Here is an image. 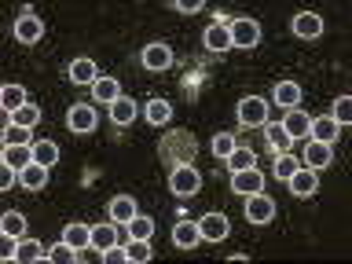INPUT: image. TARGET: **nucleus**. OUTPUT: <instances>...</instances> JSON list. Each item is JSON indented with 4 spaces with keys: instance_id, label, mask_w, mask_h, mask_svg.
<instances>
[{
    "instance_id": "22",
    "label": "nucleus",
    "mask_w": 352,
    "mask_h": 264,
    "mask_svg": "<svg viewBox=\"0 0 352 264\" xmlns=\"http://www.w3.org/2000/svg\"><path fill=\"white\" fill-rule=\"evenodd\" d=\"M66 74H70V81H74V85H96V81H99V70H96V63H92V59H74Z\"/></svg>"
},
{
    "instance_id": "33",
    "label": "nucleus",
    "mask_w": 352,
    "mask_h": 264,
    "mask_svg": "<svg viewBox=\"0 0 352 264\" xmlns=\"http://www.w3.org/2000/svg\"><path fill=\"white\" fill-rule=\"evenodd\" d=\"M253 165H257V154H253L250 147H235V151L228 154V169H231V173L253 169Z\"/></svg>"
},
{
    "instance_id": "44",
    "label": "nucleus",
    "mask_w": 352,
    "mask_h": 264,
    "mask_svg": "<svg viewBox=\"0 0 352 264\" xmlns=\"http://www.w3.org/2000/svg\"><path fill=\"white\" fill-rule=\"evenodd\" d=\"M103 261H107V264H121V261H125V246H110V250H103Z\"/></svg>"
},
{
    "instance_id": "30",
    "label": "nucleus",
    "mask_w": 352,
    "mask_h": 264,
    "mask_svg": "<svg viewBox=\"0 0 352 264\" xmlns=\"http://www.w3.org/2000/svg\"><path fill=\"white\" fill-rule=\"evenodd\" d=\"M0 231L11 235V239H22V235H26V217H22L19 209H8V213L0 217Z\"/></svg>"
},
{
    "instance_id": "14",
    "label": "nucleus",
    "mask_w": 352,
    "mask_h": 264,
    "mask_svg": "<svg viewBox=\"0 0 352 264\" xmlns=\"http://www.w3.org/2000/svg\"><path fill=\"white\" fill-rule=\"evenodd\" d=\"M283 129H286V136H290L294 143H297V140H308V129H312V118H308L305 110H286V118H283Z\"/></svg>"
},
{
    "instance_id": "16",
    "label": "nucleus",
    "mask_w": 352,
    "mask_h": 264,
    "mask_svg": "<svg viewBox=\"0 0 352 264\" xmlns=\"http://www.w3.org/2000/svg\"><path fill=\"white\" fill-rule=\"evenodd\" d=\"M63 242H66V246H74L77 253H81V250L92 246V228L81 224V220H74V224H66V228H63Z\"/></svg>"
},
{
    "instance_id": "15",
    "label": "nucleus",
    "mask_w": 352,
    "mask_h": 264,
    "mask_svg": "<svg viewBox=\"0 0 352 264\" xmlns=\"http://www.w3.org/2000/svg\"><path fill=\"white\" fill-rule=\"evenodd\" d=\"M19 184H22V191H44V187H48V165L30 162L26 169L19 173Z\"/></svg>"
},
{
    "instance_id": "26",
    "label": "nucleus",
    "mask_w": 352,
    "mask_h": 264,
    "mask_svg": "<svg viewBox=\"0 0 352 264\" xmlns=\"http://www.w3.org/2000/svg\"><path fill=\"white\" fill-rule=\"evenodd\" d=\"M264 132H268V147H272L275 154H283V151H290V147H294V140L286 136L283 121H268V125H264Z\"/></svg>"
},
{
    "instance_id": "1",
    "label": "nucleus",
    "mask_w": 352,
    "mask_h": 264,
    "mask_svg": "<svg viewBox=\"0 0 352 264\" xmlns=\"http://www.w3.org/2000/svg\"><path fill=\"white\" fill-rule=\"evenodd\" d=\"M228 33H231V48H257V44H261V22L250 19V15L231 19Z\"/></svg>"
},
{
    "instance_id": "32",
    "label": "nucleus",
    "mask_w": 352,
    "mask_h": 264,
    "mask_svg": "<svg viewBox=\"0 0 352 264\" xmlns=\"http://www.w3.org/2000/svg\"><path fill=\"white\" fill-rule=\"evenodd\" d=\"M33 162V143H26V147H4V165H11V169H26V165Z\"/></svg>"
},
{
    "instance_id": "7",
    "label": "nucleus",
    "mask_w": 352,
    "mask_h": 264,
    "mask_svg": "<svg viewBox=\"0 0 352 264\" xmlns=\"http://www.w3.org/2000/svg\"><path fill=\"white\" fill-rule=\"evenodd\" d=\"M41 37H44V22L26 8V11L19 15V22H15V41H19V44H37Z\"/></svg>"
},
{
    "instance_id": "6",
    "label": "nucleus",
    "mask_w": 352,
    "mask_h": 264,
    "mask_svg": "<svg viewBox=\"0 0 352 264\" xmlns=\"http://www.w3.org/2000/svg\"><path fill=\"white\" fill-rule=\"evenodd\" d=\"M140 63L147 66V70L162 74V70H169V66H173V48H169V44H162V41H154V44H147V48L140 52Z\"/></svg>"
},
{
    "instance_id": "36",
    "label": "nucleus",
    "mask_w": 352,
    "mask_h": 264,
    "mask_svg": "<svg viewBox=\"0 0 352 264\" xmlns=\"http://www.w3.org/2000/svg\"><path fill=\"white\" fill-rule=\"evenodd\" d=\"M151 235H154V220L151 217H140L136 213V217L129 220V239H147L151 242Z\"/></svg>"
},
{
    "instance_id": "17",
    "label": "nucleus",
    "mask_w": 352,
    "mask_h": 264,
    "mask_svg": "<svg viewBox=\"0 0 352 264\" xmlns=\"http://www.w3.org/2000/svg\"><path fill=\"white\" fill-rule=\"evenodd\" d=\"M110 246H121V224H96L92 228V250H110Z\"/></svg>"
},
{
    "instance_id": "19",
    "label": "nucleus",
    "mask_w": 352,
    "mask_h": 264,
    "mask_svg": "<svg viewBox=\"0 0 352 264\" xmlns=\"http://www.w3.org/2000/svg\"><path fill=\"white\" fill-rule=\"evenodd\" d=\"M202 44H206L209 52H228V48H231V33H228V22H213V26L206 30Z\"/></svg>"
},
{
    "instance_id": "40",
    "label": "nucleus",
    "mask_w": 352,
    "mask_h": 264,
    "mask_svg": "<svg viewBox=\"0 0 352 264\" xmlns=\"http://www.w3.org/2000/svg\"><path fill=\"white\" fill-rule=\"evenodd\" d=\"M4 143H8V147H26V143H30V129L8 125V129H4Z\"/></svg>"
},
{
    "instance_id": "3",
    "label": "nucleus",
    "mask_w": 352,
    "mask_h": 264,
    "mask_svg": "<svg viewBox=\"0 0 352 264\" xmlns=\"http://www.w3.org/2000/svg\"><path fill=\"white\" fill-rule=\"evenodd\" d=\"M235 114H239V125H242V129H264V125L272 121V118H268V103H264L261 96H246V99L239 103Z\"/></svg>"
},
{
    "instance_id": "38",
    "label": "nucleus",
    "mask_w": 352,
    "mask_h": 264,
    "mask_svg": "<svg viewBox=\"0 0 352 264\" xmlns=\"http://www.w3.org/2000/svg\"><path fill=\"white\" fill-rule=\"evenodd\" d=\"M209 151H213L217 158H224V162H228V154L235 151V136H231V132H217L213 143H209Z\"/></svg>"
},
{
    "instance_id": "24",
    "label": "nucleus",
    "mask_w": 352,
    "mask_h": 264,
    "mask_svg": "<svg viewBox=\"0 0 352 264\" xmlns=\"http://www.w3.org/2000/svg\"><path fill=\"white\" fill-rule=\"evenodd\" d=\"M275 103L286 107V110H297V103H301V85L297 81H279L275 85Z\"/></svg>"
},
{
    "instance_id": "27",
    "label": "nucleus",
    "mask_w": 352,
    "mask_h": 264,
    "mask_svg": "<svg viewBox=\"0 0 352 264\" xmlns=\"http://www.w3.org/2000/svg\"><path fill=\"white\" fill-rule=\"evenodd\" d=\"M0 103H4L8 114H15L19 107L30 103V96H26V88H22V85H4V92H0Z\"/></svg>"
},
{
    "instance_id": "9",
    "label": "nucleus",
    "mask_w": 352,
    "mask_h": 264,
    "mask_svg": "<svg viewBox=\"0 0 352 264\" xmlns=\"http://www.w3.org/2000/svg\"><path fill=\"white\" fill-rule=\"evenodd\" d=\"M96 110L88 107V103H74L70 107V114H66V125H70V132H77V136H88V132L96 129Z\"/></svg>"
},
{
    "instance_id": "5",
    "label": "nucleus",
    "mask_w": 352,
    "mask_h": 264,
    "mask_svg": "<svg viewBox=\"0 0 352 264\" xmlns=\"http://www.w3.org/2000/svg\"><path fill=\"white\" fill-rule=\"evenodd\" d=\"M290 30H294V37H301V41H316V37H323V15H316V11H297Z\"/></svg>"
},
{
    "instance_id": "20",
    "label": "nucleus",
    "mask_w": 352,
    "mask_h": 264,
    "mask_svg": "<svg viewBox=\"0 0 352 264\" xmlns=\"http://www.w3.org/2000/svg\"><path fill=\"white\" fill-rule=\"evenodd\" d=\"M107 213H110V220H114V224H129V220L136 217V202H132L129 195H118V198H110Z\"/></svg>"
},
{
    "instance_id": "18",
    "label": "nucleus",
    "mask_w": 352,
    "mask_h": 264,
    "mask_svg": "<svg viewBox=\"0 0 352 264\" xmlns=\"http://www.w3.org/2000/svg\"><path fill=\"white\" fill-rule=\"evenodd\" d=\"M308 136H312L316 143H330V147H334V140L341 136V125L334 118H316L312 129H308Z\"/></svg>"
},
{
    "instance_id": "34",
    "label": "nucleus",
    "mask_w": 352,
    "mask_h": 264,
    "mask_svg": "<svg viewBox=\"0 0 352 264\" xmlns=\"http://www.w3.org/2000/svg\"><path fill=\"white\" fill-rule=\"evenodd\" d=\"M44 261H52V264H70V261H81V253H77L74 246H66V242H55V246L44 253Z\"/></svg>"
},
{
    "instance_id": "12",
    "label": "nucleus",
    "mask_w": 352,
    "mask_h": 264,
    "mask_svg": "<svg viewBox=\"0 0 352 264\" xmlns=\"http://www.w3.org/2000/svg\"><path fill=\"white\" fill-rule=\"evenodd\" d=\"M173 242H176V250H195L198 242H202L198 220H176V228H173Z\"/></svg>"
},
{
    "instance_id": "35",
    "label": "nucleus",
    "mask_w": 352,
    "mask_h": 264,
    "mask_svg": "<svg viewBox=\"0 0 352 264\" xmlns=\"http://www.w3.org/2000/svg\"><path fill=\"white\" fill-rule=\"evenodd\" d=\"M169 118H173V103H165V99H151L147 103V121L151 125H165Z\"/></svg>"
},
{
    "instance_id": "23",
    "label": "nucleus",
    "mask_w": 352,
    "mask_h": 264,
    "mask_svg": "<svg viewBox=\"0 0 352 264\" xmlns=\"http://www.w3.org/2000/svg\"><path fill=\"white\" fill-rule=\"evenodd\" d=\"M44 253H48V250H44L37 239L22 235V239H19V246H15V261H19V264H30V261H44Z\"/></svg>"
},
{
    "instance_id": "43",
    "label": "nucleus",
    "mask_w": 352,
    "mask_h": 264,
    "mask_svg": "<svg viewBox=\"0 0 352 264\" xmlns=\"http://www.w3.org/2000/svg\"><path fill=\"white\" fill-rule=\"evenodd\" d=\"M176 15H198L202 11V0H187V4H173Z\"/></svg>"
},
{
    "instance_id": "39",
    "label": "nucleus",
    "mask_w": 352,
    "mask_h": 264,
    "mask_svg": "<svg viewBox=\"0 0 352 264\" xmlns=\"http://www.w3.org/2000/svg\"><path fill=\"white\" fill-rule=\"evenodd\" d=\"M330 118H334L338 125H349V121H352V96H338L334 99V114H330Z\"/></svg>"
},
{
    "instance_id": "13",
    "label": "nucleus",
    "mask_w": 352,
    "mask_h": 264,
    "mask_svg": "<svg viewBox=\"0 0 352 264\" xmlns=\"http://www.w3.org/2000/svg\"><path fill=\"white\" fill-rule=\"evenodd\" d=\"M301 162H305V169H327L330 162H334V154H330V143H316V140H308V147L301 154Z\"/></svg>"
},
{
    "instance_id": "28",
    "label": "nucleus",
    "mask_w": 352,
    "mask_h": 264,
    "mask_svg": "<svg viewBox=\"0 0 352 264\" xmlns=\"http://www.w3.org/2000/svg\"><path fill=\"white\" fill-rule=\"evenodd\" d=\"M37 121H41V107L33 103V99H30L26 107H19L15 114H8V125H22V129H33Z\"/></svg>"
},
{
    "instance_id": "37",
    "label": "nucleus",
    "mask_w": 352,
    "mask_h": 264,
    "mask_svg": "<svg viewBox=\"0 0 352 264\" xmlns=\"http://www.w3.org/2000/svg\"><path fill=\"white\" fill-rule=\"evenodd\" d=\"M297 169H301V165L294 162V154H286V151H283V154H275V165H272V173L279 176V180H290V176H294Z\"/></svg>"
},
{
    "instance_id": "10",
    "label": "nucleus",
    "mask_w": 352,
    "mask_h": 264,
    "mask_svg": "<svg viewBox=\"0 0 352 264\" xmlns=\"http://www.w3.org/2000/svg\"><path fill=\"white\" fill-rule=\"evenodd\" d=\"M231 191L242 195V198L264 191V176L257 173V165H253V169H242V173H231Z\"/></svg>"
},
{
    "instance_id": "29",
    "label": "nucleus",
    "mask_w": 352,
    "mask_h": 264,
    "mask_svg": "<svg viewBox=\"0 0 352 264\" xmlns=\"http://www.w3.org/2000/svg\"><path fill=\"white\" fill-rule=\"evenodd\" d=\"M151 257H154V250H151L147 239H129V242H125V261H132V264H147Z\"/></svg>"
},
{
    "instance_id": "31",
    "label": "nucleus",
    "mask_w": 352,
    "mask_h": 264,
    "mask_svg": "<svg viewBox=\"0 0 352 264\" xmlns=\"http://www.w3.org/2000/svg\"><path fill=\"white\" fill-rule=\"evenodd\" d=\"M33 162H37V165H48V169H52V165L59 162V143L37 140V143H33Z\"/></svg>"
},
{
    "instance_id": "8",
    "label": "nucleus",
    "mask_w": 352,
    "mask_h": 264,
    "mask_svg": "<svg viewBox=\"0 0 352 264\" xmlns=\"http://www.w3.org/2000/svg\"><path fill=\"white\" fill-rule=\"evenodd\" d=\"M198 231H202V242H224L231 224L224 213H206V217H198Z\"/></svg>"
},
{
    "instance_id": "41",
    "label": "nucleus",
    "mask_w": 352,
    "mask_h": 264,
    "mask_svg": "<svg viewBox=\"0 0 352 264\" xmlns=\"http://www.w3.org/2000/svg\"><path fill=\"white\" fill-rule=\"evenodd\" d=\"M15 246H19V239L4 235V242H0V257H4V261H15Z\"/></svg>"
},
{
    "instance_id": "11",
    "label": "nucleus",
    "mask_w": 352,
    "mask_h": 264,
    "mask_svg": "<svg viewBox=\"0 0 352 264\" xmlns=\"http://www.w3.org/2000/svg\"><path fill=\"white\" fill-rule=\"evenodd\" d=\"M286 184H290V195L294 198H312L316 187H319V173L316 169H297Z\"/></svg>"
},
{
    "instance_id": "42",
    "label": "nucleus",
    "mask_w": 352,
    "mask_h": 264,
    "mask_svg": "<svg viewBox=\"0 0 352 264\" xmlns=\"http://www.w3.org/2000/svg\"><path fill=\"white\" fill-rule=\"evenodd\" d=\"M19 180V169H11V165H4V169H0V191H8L11 184Z\"/></svg>"
},
{
    "instance_id": "21",
    "label": "nucleus",
    "mask_w": 352,
    "mask_h": 264,
    "mask_svg": "<svg viewBox=\"0 0 352 264\" xmlns=\"http://www.w3.org/2000/svg\"><path fill=\"white\" fill-rule=\"evenodd\" d=\"M136 114H140V107L132 103L129 96H121V99H114V103H110V121H114V125H132V121H136Z\"/></svg>"
},
{
    "instance_id": "2",
    "label": "nucleus",
    "mask_w": 352,
    "mask_h": 264,
    "mask_svg": "<svg viewBox=\"0 0 352 264\" xmlns=\"http://www.w3.org/2000/svg\"><path fill=\"white\" fill-rule=\"evenodd\" d=\"M198 187H202V176H198L195 165H173V173H169V191L176 198H191L198 195Z\"/></svg>"
},
{
    "instance_id": "4",
    "label": "nucleus",
    "mask_w": 352,
    "mask_h": 264,
    "mask_svg": "<svg viewBox=\"0 0 352 264\" xmlns=\"http://www.w3.org/2000/svg\"><path fill=\"white\" fill-rule=\"evenodd\" d=\"M246 220H250V224H257V228L272 224V220H275V202H272L264 191L250 195V198H246Z\"/></svg>"
},
{
    "instance_id": "25",
    "label": "nucleus",
    "mask_w": 352,
    "mask_h": 264,
    "mask_svg": "<svg viewBox=\"0 0 352 264\" xmlns=\"http://www.w3.org/2000/svg\"><path fill=\"white\" fill-rule=\"evenodd\" d=\"M92 96L96 103H114V99H121V88H118V77H99V81L92 85Z\"/></svg>"
}]
</instances>
